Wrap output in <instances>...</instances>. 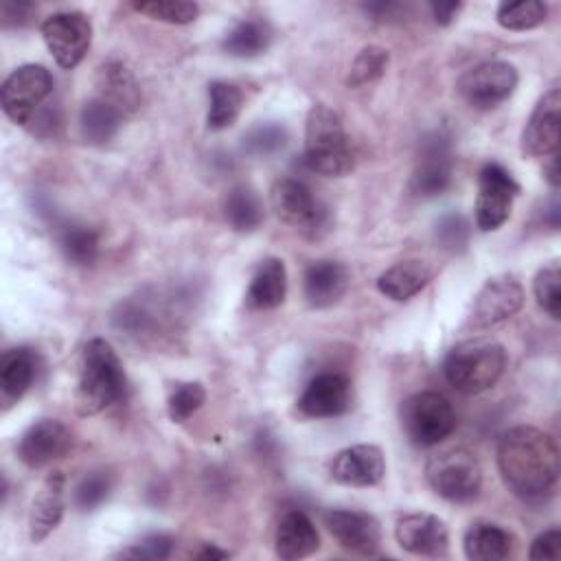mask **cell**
<instances>
[{"mask_svg":"<svg viewBox=\"0 0 561 561\" xmlns=\"http://www.w3.org/2000/svg\"><path fill=\"white\" fill-rule=\"evenodd\" d=\"M430 9H432L434 20H436L440 26H447V24H451V22L456 20V15L460 13L462 2H432Z\"/></svg>","mask_w":561,"mask_h":561,"instance_id":"obj_45","label":"cell"},{"mask_svg":"<svg viewBox=\"0 0 561 561\" xmlns=\"http://www.w3.org/2000/svg\"><path fill=\"white\" fill-rule=\"evenodd\" d=\"M57 243L66 261L72 265H92L99 259L101 237L92 226L66 221L57 230Z\"/></svg>","mask_w":561,"mask_h":561,"instance_id":"obj_31","label":"cell"},{"mask_svg":"<svg viewBox=\"0 0 561 561\" xmlns=\"http://www.w3.org/2000/svg\"><path fill=\"white\" fill-rule=\"evenodd\" d=\"M224 217L237 232H254L263 224V202L248 184H237L224 199Z\"/></svg>","mask_w":561,"mask_h":561,"instance_id":"obj_30","label":"cell"},{"mask_svg":"<svg viewBox=\"0 0 561 561\" xmlns=\"http://www.w3.org/2000/svg\"><path fill=\"white\" fill-rule=\"evenodd\" d=\"M123 116L125 114L118 107H114L110 101L101 96L88 99L79 114L81 136L90 145H105L118 134L123 125Z\"/></svg>","mask_w":561,"mask_h":561,"instance_id":"obj_28","label":"cell"},{"mask_svg":"<svg viewBox=\"0 0 561 561\" xmlns=\"http://www.w3.org/2000/svg\"><path fill=\"white\" fill-rule=\"evenodd\" d=\"M353 403V383L342 373H318L302 388L296 408L309 419H333L348 412Z\"/></svg>","mask_w":561,"mask_h":561,"instance_id":"obj_16","label":"cell"},{"mask_svg":"<svg viewBox=\"0 0 561 561\" xmlns=\"http://www.w3.org/2000/svg\"><path fill=\"white\" fill-rule=\"evenodd\" d=\"M436 239L445 250H462L469 239V224L465 221L462 215H445L436 224Z\"/></svg>","mask_w":561,"mask_h":561,"instance_id":"obj_41","label":"cell"},{"mask_svg":"<svg viewBox=\"0 0 561 561\" xmlns=\"http://www.w3.org/2000/svg\"><path fill=\"white\" fill-rule=\"evenodd\" d=\"M519 191V184L502 164L486 162L478 173V195L473 208L476 226L484 232L504 226Z\"/></svg>","mask_w":561,"mask_h":561,"instance_id":"obj_11","label":"cell"},{"mask_svg":"<svg viewBox=\"0 0 561 561\" xmlns=\"http://www.w3.org/2000/svg\"><path fill=\"white\" fill-rule=\"evenodd\" d=\"M517 68L502 59H491L467 70L458 81V94L473 110H493L517 88Z\"/></svg>","mask_w":561,"mask_h":561,"instance_id":"obj_10","label":"cell"},{"mask_svg":"<svg viewBox=\"0 0 561 561\" xmlns=\"http://www.w3.org/2000/svg\"><path fill=\"white\" fill-rule=\"evenodd\" d=\"M230 552L217 548L215 543H204L197 552H193V559H228Z\"/></svg>","mask_w":561,"mask_h":561,"instance_id":"obj_46","label":"cell"},{"mask_svg":"<svg viewBox=\"0 0 561 561\" xmlns=\"http://www.w3.org/2000/svg\"><path fill=\"white\" fill-rule=\"evenodd\" d=\"M533 291L537 298V305L552 318H561V270L559 263L552 261L543 265L533 280Z\"/></svg>","mask_w":561,"mask_h":561,"instance_id":"obj_37","label":"cell"},{"mask_svg":"<svg viewBox=\"0 0 561 561\" xmlns=\"http://www.w3.org/2000/svg\"><path fill=\"white\" fill-rule=\"evenodd\" d=\"M425 480L436 495L449 502H469L480 493L482 465L473 451L449 447L427 458Z\"/></svg>","mask_w":561,"mask_h":561,"instance_id":"obj_5","label":"cell"},{"mask_svg":"<svg viewBox=\"0 0 561 561\" xmlns=\"http://www.w3.org/2000/svg\"><path fill=\"white\" fill-rule=\"evenodd\" d=\"M127 388L123 362L103 337H92L81 348L79 377L75 388V410L81 416H94L121 401Z\"/></svg>","mask_w":561,"mask_h":561,"instance_id":"obj_2","label":"cell"},{"mask_svg":"<svg viewBox=\"0 0 561 561\" xmlns=\"http://www.w3.org/2000/svg\"><path fill=\"white\" fill-rule=\"evenodd\" d=\"M134 9L151 20H160L167 24H188L197 18L199 7L195 2L184 0H151V2H134Z\"/></svg>","mask_w":561,"mask_h":561,"instance_id":"obj_39","label":"cell"},{"mask_svg":"<svg viewBox=\"0 0 561 561\" xmlns=\"http://www.w3.org/2000/svg\"><path fill=\"white\" fill-rule=\"evenodd\" d=\"M432 280V270L419 259H408L390 265L377 276V289L397 302L410 300Z\"/></svg>","mask_w":561,"mask_h":561,"instance_id":"obj_27","label":"cell"},{"mask_svg":"<svg viewBox=\"0 0 561 561\" xmlns=\"http://www.w3.org/2000/svg\"><path fill=\"white\" fill-rule=\"evenodd\" d=\"M506 368V348L495 340H467L449 348L443 359L447 383L462 394H480L497 383Z\"/></svg>","mask_w":561,"mask_h":561,"instance_id":"obj_4","label":"cell"},{"mask_svg":"<svg viewBox=\"0 0 561 561\" xmlns=\"http://www.w3.org/2000/svg\"><path fill=\"white\" fill-rule=\"evenodd\" d=\"M327 530L348 552L375 557L381 546V526L375 515L359 508H331L322 515Z\"/></svg>","mask_w":561,"mask_h":561,"instance_id":"obj_15","label":"cell"},{"mask_svg":"<svg viewBox=\"0 0 561 561\" xmlns=\"http://www.w3.org/2000/svg\"><path fill=\"white\" fill-rule=\"evenodd\" d=\"M39 31L55 64L64 70L79 66L92 44V22L81 11L53 13L42 22Z\"/></svg>","mask_w":561,"mask_h":561,"instance_id":"obj_9","label":"cell"},{"mask_svg":"<svg viewBox=\"0 0 561 561\" xmlns=\"http://www.w3.org/2000/svg\"><path fill=\"white\" fill-rule=\"evenodd\" d=\"M305 164L324 178H344L355 169V153L342 116L324 105L313 103L305 121Z\"/></svg>","mask_w":561,"mask_h":561,"instance_id":"obj_3","label":"cell"},{"mask_svg":"<svg viewBox=\"0 0 561 561\" xmlns=\"http://www.w3.org/2000/svg\"><path fill=\"white\" fill-rule=\"evenodd\" d=\"M451 145L440 131L423 140L416 167L410 178V191L419 197H436L451 184Z\"/></svg>","mask_w":561,"mask_h":561,"instance_id":"obj_17","label":"cell"},{"mask_svg":"<svg viewBox=\"0 0 561 561\" xmlns=\"http://www.w3.org/2000/svg\"><path fill=\"white\" fill-rule=\"evenodd\" d=\"M287 129L276 121L252 125L243 134V151L250 156H272L287 145Z\"/></svg>","mask_w":561,"mask_h":561,"instance_id":"obj_36","label":"cell"},{"mask_svg":"<svg viewBox=\"0 0 561 561\" xmlns=\"http://www.w3.org/2000/svg\"><path fill=\"white\" fill-rule=\"evenodd\" d=\"M33 13H35V4L31 2H2L0 7V18L4 28L28 24Z\"/></svg>","mask_w":561,"mask_h":561,"instance_id":"obj_44","label":"cell"},{"mask_svg":"<svg viewBox=\"0 0 561 561\" xmlns=\"http://www.w3.org/2000/svg\"><path fill=\"white\" fill-rule=\"evenodd\" d=\"M243 105L241 90L230 81H210L208 83V112L206 127L210 131H221L239 118Z\"/></svg>","mask_w":561,"mask_h":561,"instance_id":"obj_32","label":"cell"},{"mask_svg":"<svg viewBox=\"0 0 561 561\" xmlns=\"http://www.w3.org/2000/svg\"><path fill=\"white\" fill-rule=\"evenodd\" d=\"M72 447V432L59 419H39L18 438V458L28 469H42L64 458Z\"/></svg>","mask_w":561,"mask_h":561,"instance_id":"obj_13","label":"cell"},{"mask_svg":"<svg viewBox=\"0 0 561 561\" xmlns=\"http://www.w3.org/2000/svg\"><path fill=\"white\" fill-rule=\"evenodd\" d=\"M401 427L416 447H432L456 430V410L447 397L434 390L410 394L399 410Z\"/></svg>","mask_w":561,"mask_h":561,"instance_id":"obj_6","label":"cell"},{"mask_svg":"<svg viewBox=\"0 0 561 561\" xmlns=\"http://www.w3.org/2000/svg\"><path fill=\"white\" fill-rule=\"evenodd\" d=\"M561 554V533L557 526L539 533L528 550V557L533 561H541V559H559Z\"/></svg>","mask_w":561,"mask_h":561,"instance_id":"obj_43","label":"cell"},{"mask_svg":"<svg viewBox=\"0 0 561 561\" xmlns=\"http://www.w3.org/2000/svg\"><path fill=\"white\" fill-rule=\"evenodd\" d=\"M348 267L333 259H320L307 265L302 276L305 300L313 309H327L335 305L348 289Z\"/></svg>","mask_w":561,"mask_h":561,"instance_id":"obj_20","label":"cell"},{"mask_svg":"<svg viewBox=\"0 0 561 561\" xmlns=\"http://www.w3.org/2000/svg\"><path fill=\"white\" fill-rule=\"evenodd\" d=\"M397 543L416 557H445L449 550V533L440 517L432 513H410L397 522Z\"/></svg>","mask_w":561,"mask_h":561,"instance_id":"obj_19","label":"cell"},{"mask_svg":"<svg viewBox=\"0 0 561 561\" xmlns=\"http://www.w3.org/2000/svg\"><path fill=\"white\" fill-rule=\"evenodd\" d=\"M66 478L61 471H50L33 504H31V515H28V539L33 543L44 541L61 522L64 508H66Z\"/></svg>","mask_w":561,"mask_h":561,"instance_id":"obj_21","label":"cell"},{"mask_svg":"<svg viewBox=\"0 0 561 561\" xmlns=\"http://www.w3.org/2000/svg\"><path fill=\"white\" fill-rule=\"evenodd\" d=\"M561 140V90L550 88L535 103L524 131L522 151L530 158H546L559 151Z\"/></svg>","mask_w":561,"mask_h":561,"instance_id":"obj_14","label":"cell"},{"mask_svg":"<svg viewBox=\"0 0 561 561\" xmlns=\"http://www.w3.org/2000/svg\"><path fill=\"white\" fill-rule=\"evenodd\" d=\"M467 559L471 561H500L513 554L515 537L491 522H473L462 539Z\"/></svg>","mask_w":561,"mask_h":561,"instance_id":"obj_25","label":"cell"},{"mask_svg":"<svg viewBox=\"0 0 561 561\" xmlns=\"http://www.w3.org/2000/svg\"><path fill=\"white\" fill-rule=\"evenodd\" d=\"M272 42V26L259 18H243L239 20L221 39V48L241 59L256 57L267 50Z\"/></svg>","mask_w":561,"mask_h":561,"instance_id":"obj_29","label":"cell"},{"mask_svg":"<svg viewBox=\"0 0 561 561\" xmlns=\"http://www.w3.org/2000/svg\"><path fill=\"white\" fill-rule=\"evenodd\" d=\"M112 486H114V478L110 471L96 469L85 473L75 486V506L79 511H94L107 500V495L112 493Z\"/></svg>","mask_w":561,"mask_h":561,"instance_id":"obj_38","label":"cell"},{"mask_svg":"<svg viewBox=\"0 0 561 561\" xmlns=\"http://www.w3.org/2000/svg\"><path fill=\"white\" fill-rule=\"evenodd\" d=\"M497 469L506 489L524 502L548 495L559 480L557 440L533 425H515L500 436Z\"/></svg>","mask_w":561,"mask_h":561,"instance_id":"obj_1","label":"cell"},{"mask_svg":"<svg viewBox=\"0 0 561 561\" xmlns=\"http://www.w3.org/2000/svg\"><path fill=\"white\" fill-rule=\"evenodd\" d=\"M37 353L28 346L7 348L0 357V399L4 410L24 397L37 377Z\"/></svg>","mask_w":561,"mask_h":561,"instance_id":"obj_23","label":"cell"},{"mask_svg":"<svg viewBox=\"0 0 561 561\" xmlns=\"http://www.w3.org/2000/svg\"><path fill=\"white\" fill-rule=\"evenodd\" d=\"M173 552V539L162 533L145 535L140 541L129 543L116 557L121 559H140V561H162L169 559Z\"/></svg>","mask_w":561,"mask_h":561,"instance_id":"obj_40","label":"cell"},{"mask_svg":"<svg viewBox=\"0 0 561 561\" xmlns=\"http://www.w3.org/2000/svg\"><path fill=\"white\" fill-rule=\"evenodd\" d=\"M548 15V4L539 0H519V2H502L497 7L495 20L506 31H530L543 24Z\"/></svg>","mask_w":561,"mask_h":561,"instance_id":"obj_33","label":"cell"},{"mask_svg":"<svg viewBox=\"0 0 561 561\" xmlns=\"http://www.w3.org/2000/svg\"><path fill=\"white\" fill-rule=\"evenodd\" d=\"M55 81L46 66L42 64H24L18 66L2 83L0 99L2 110L9 121L20 127H26L35 112L48 103L53 94Z\"/></svg>","mask_w":561,"mask_h":561,"instance_id":"obj_7","label":"cell"},{"mask_svg":"<svg viewBox=\"0 0 561 561\" xmlns=\"http://www.w3.org/2000/svg\"><path fill=\"white\" fill-rule=\"evenodd\" d=\"M524 305V287L511 274L489 278L473 296L471 311L467 316V331H484L513 318Z\"/></svg>","mask_w":561,"mask_h":561,"instance_id":"obj_12","label":"cell"},{"mask_svg":"<svg viewBox=\"0 0 561 561\" xmlns=\"http://www.w3.org/2000/svg\"><path fill=\"white\" fill-rule=\"evenodd\" d=\"M270 204L283 224L307 234H318L329 226V208L300 180H278L270 191Z\"/></svg>","mask_w":561,"mask_h":561,"instance_id":"obj_8","label":"cell"},{"mask_svg":"<svg viewBox=\"0 0 561 561\" xmlns=\"http://www.w3.org/2000/svg\"><path fill=\"white\" fill-rule=\"evenodd\" d=\"M383 473V451L370 443L344 447L329 462L331 480L344 486H375L381 482Z\"/></svg>","mask_w":561,"mask_h":561,"instance_id":"obj_18","label":"cell"},{"mask_svg":"<svg viewBox=\"0 0 561 561\" xmlns=\"http://www.w3.org/2000/svg\"><path fill=\"white\" fill-rule=\"evenodd\" d=\"M206 401V388L199 381H175L167 397V414L173 423L188 421Z\"/></svg>","mask_w":561,"mask_h":561,"instance_id":"obj_35","label":"cell"},{"mask_svg":"<svg viewBox=\"0 0 561 561\" xmlns=\"http://www.w3.org/2000/svg\"><path fill=\"white\" fill-rule=\"evenodd\" d=\"M546 180L550 182L552 188L559 186V160H557V153L550 156V162H548V167H546Z\"/></svg>","mask_w":561,"mask_h":561,"instance_id":"obj_47","label":"cell"},{"mask_svg":"<svg viewBox=\"0 0 561 561\" xmlns=\"http://www.w3.org/2000/svg\"><path fill=\"white\" fill-rule=\"evenodd\" d=\"M96 96L110 101L123 114L140 105V88L123 61H107L96 70Z\"/></svg>","mask_w":561,"mask_h":561,"instance_id":"obj_26","label":"cell"},{"mask_svg":"<svg viewBox=\"0 0 561 561\" xmlns=\"http://www.w3.org/2000/svg\"><path fill=\"white\" fill-rule=\"evenodd\" d=\"M26 129L37 136V138H55L57 131L61 129V112L57 103H46L42 105L35 116L28 121Z\"/></svg>","mask_w":561,"mask_h":561,"instance_id":"obj_42","label":"cell"},{"mask_svg":"<svg viewBox=\"0 0 561 561\" xmlns=\"http://www.w3.org/2000/svg\"><path fill=\"white\" fill-rule=\"evenodd\" d=\"M320 548V535L307 513L291 508L287 511L274 533V550L283 561H296L313 554Z\"/></svg>","mask_w":561,"mask_h":561,"instance_id":"obj_22","label":"cell"},{"mask_svg":"<svg viewBox=\"0 0 561 561\" xmlns=\"http://www.w3.org/2000/svg\"><path fill=\"white\" fill-rule=\"evenodd\" d=\"M285 296H287L285 263L276 256L263 259L250 278V285L245 291V305L259 311L276 309L285 302Z\"/></svg>","mask_w":561,"mask_h":561,"instance_id":"obj_24","label":"cell"},{"mask_svg":"<svg viewBox=\"0 0 561 561\" xmlns=\"http://www.w3.org/2000/svg\"><path fill=\"white\" fill-rule=\"evenodd\" d=\"M388 61H390V55H388L386 48L375 46V44L364 46L355 55V59H353V64L348 68L346 85L348 88H364V85L377 81L386 72Z\"/></svg>","mask_w":561,"mask_h":561,"instance_id":"obj_34","label":"cell"}]
</instances>
